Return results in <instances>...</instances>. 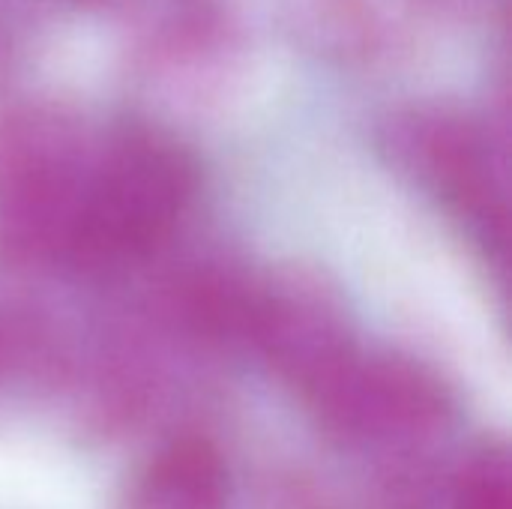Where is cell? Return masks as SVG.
<instances>
[{
  "label": "cell",
  "instance_id": "cell-3",
  "mask_svg": "<svg viewBox=\"0 0 512 509\" xmlns=\"http://www.w3.org/2000/svg\"><path fill=\"white\" fill-rule=\"evenodd\" d=\"M453 509H512L510 459L504 447L477 453L456 480Z\"/></svg>",
  "mask_w": 512,
  "mask_h": 509
},
{
  "label": "cell",
  "instance_id": "cell-2",
  "mask_svg": "<svg viewBox=\"0 0 512 509\" xmlns=\"http://www.w3.org/2000/svg\"><path fill=\"white\" fill-rule=\"evenodd\" d=\"M225 489L222 456L201 438H183L153 459L135 489V509H222Z\"/></svg>",
  "mask_w": 512,
  "mask_h": 509
},
{
  "label": "cell",
  "instance_id": "cell-1",
  "mask_svg": "<svg viewBox=\"0 0 512 509\" xmlns=\"http://www.w3.org/2000/svg\"><path fill=\"white\" fill-rule=\"evenodd\" d=\"M189 192L183 156L135 138L111 156L87 198H78L66 249L87 264L141 255L168 234Z\"/></svg>",
  "mask_w": 512,
  "mask_h": 509
}]
</instances>
